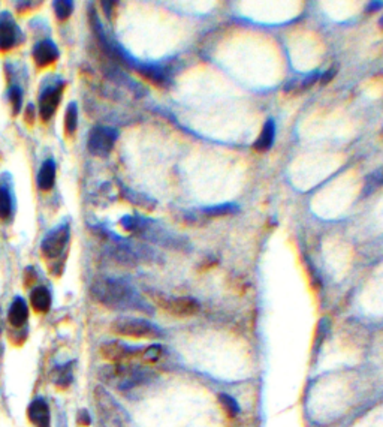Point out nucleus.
I'll return each instance as SVG.
<instances>
[{"mask_svg": "<svg viewBox=\"0 0 383 427\" xmlns=\"http://www.w3.org/2000/svg\"><path fill=\"white\" fill-rule=\"evenodd\" d=\"M3 331V321H2V307H0V335Z\"/></svg>", "mask_w": 383, "mask_h": 427, "instance_id": "obj_32", "label": "nucleus"}, {"mask_svg": "<svg viewBox=\"0 0 383 427\" xmlns=\"http://www.w3.org/2000/svg\"><path fill=\"white\" fill-rule=\"evenodd\" d=\"M100 356L112 363H124L132 360H141L144 354V347H132L120 340H110L102 343Z\"/></svg>", "mask_w": 383, "mask_h": 427, "instance_id": "obj_9", "label": "nucleus"}, {"mask_svg": "<svg viewBox=\"0 0 383 427\" xmlns=\"http://www.w3.org/2000/svg\"><path fill=\"white\" fill-rule=\"evenodd\" d=\"M111 331L117 336L132 338V339H147L158 340L163 338V331L153 322L142 318L120 317L112 321Z\"/></svg>", "mask_w": 383, "mask_h": 427, "instance_id": "obj_4", "label": "nucleus"}, {"mask_svg": "<svg viewBox=\"0 0 383 427\" xmlns=\"http://www.w3.org/2000/svg\"><path fill=\"white\" fill-rule=\"evenodd\" d=\"M36 276L38 275L35 272V268L33 267H27L24 270V284H26V287L33 285L36 282Z\"/></svg>", "mask_w": 383, "mask_h": 427, "instance_id": "obj_29", "label": "nucleus"}, {"mask_svg": "<svg viewBox=\"0 0 383 427\" xmlns=\"http://www.w3.org/2000/svg\"><path fill=\"white\" fill-rule=\"evenodd\" d=\"M24 41L22 29L9 11L0 13V51L8 53Z\"/></svg>", "mask_w": 383, "mask_h": 427, "instance_id": "obj_10", "label": "nucleus"}, {"mask_svg": "<svg viewBox=\"0 0 383 427\" xmlns=\"http://www.w3.org/2000/svg\"><path fill=\"white\" fill-rule=\"evenodd\" d=\"M154 303L163 310H167L170 315L177 318H190L200 314L201 305L198 300L192 297H170L160 293H150Z\"/></svg>", "mask_w": 383, "mask_h": 427, "instance_id": "obj_6", "label": "nucleus"}, {"mask_svg": "<svg viewBox=\"0 0 383 427\" xmlns=\"http://www.w3.org/2000/svg\"><path fill=\"white\" fill-rule=\"evenodd\" d=\"M77 423H78L80 426H84V427H87V426L91 424V417H90V414H89L87 410H81V411L78 412V415H77Z\"/></svg>", "mask_w": 383, "mask_h": 427, "instance_id": "obj_30", "label": "nucleus"}, {"mask_svg": "<svg viewBox=\"0 0 383 427\" xmlns=\"http://www.w3.org/2000/svg\"><path fill=\"white\" fill-rule=\"evenodd\" d=\"M30 305L36 314H47L51 307V293L45 287H35L30 293Z\"/></svg>", "mask_w": 383, "mask_h": 427, "instance_id": "obj_18", "label": "nucleus"}, {"mask_svg": "<svg viewBox=\"0 0 383 427\" xmlns=\"http://www.w3.org/2000/svg\"><path fill=\"white\" fill-rule=\"evenodd\" d=\"M36 120V108L33 103H29V106L24 108V122L29 124V126H32Z\"/></svg>", "mask_w": 383, "mask_h": 427, "instance_id": "obj_27", "label": "nucleus"}, {"mask_svg": "<svg viewBox=\"0 0 383 427\" xmlns=\"http://www.w3.org/2000/svg\"><path fill=\"white\" fill-rule=\"evenodd\" d=\"M36 182L40 191L48 192L53 189L56 183V162L53 159L44 161L43 166H40V170L38 173Z\"/></svg>", "mask_w": 383, "mask_h": 427, "instance_id": "obj_17", "label": "nucleus"}, {"mask_svg": "<svg viewBox=\"0 0 383 427\" xmlns=\"http://www.w3.org/2000/svg\"><path fill=\"white\" fill-rule=\"evenodd\" d=\"M236 210H238V207L235 204H220V205L204 208L202 215L206 217H220V216L234 215Z\"/></svg>", "mask_w": 383, "mask_h": 427, "instance_id": "obj_22", "label": "nucleus"}, {"mask_svg": "<svg viewBox=\"0 0 383 427\" xmlns=\"http://www.w3.org/2000/svg\"><path fill=\"white\" fill-rule=\"evenodd\" d=\"M137 71H138L140 75H142L144 78L151 81L153 85H156L159 87H167L170 85V74H168V71L165 69V68H162V66L140 64Z\"/></svg>", "mask_w": 383, "mask_h": 427, "instance_id": "obj_16", "label": "nucleus"}, {"mask_svg": "<svg viewBox=\"0 0 383 427\" xmlns=\"http://www.w3.org/2000/svg\"><path fill=\"white\" fill-rule=\"evenodd\" d=\"M8 96H9V102H11L13 116H17V114H20V111H22V107H23V90H22V87L11 86L8 90Z\"/></svg>", "mask_w": 383, "mask_h": 427, "instance_id": "obj_23", "label": "nucleus"}, {"mask_svg": "<svg viewBox=\"0 0 383 427\" xmlns=\"http://www.w3.org/2000/svg\"><path fill=\"white\" fill-rule=\"evenodd\" d=\"M124 198H126V200L130 201L132 204H135L141 208H146V210H153L154 205H156V203H154L151 198L142 195V194L129 191V189H124Z\"/></svg>", "mask_w": 383, "mask_h": 427, "instance_id": "obj_21", "label": "nucleus"}, {"mask_svg": "<svg viewBox=\"0 0 383 427\" xmlns=\"http://www.w3.org/2000/svg\"><path fill=\"white\" fill-rule=\"evenodd\" d=\"M53 5L56 17L60 22H65V20H68L70 14L74 13V2H70V0H56Z\"/></svg>", "mask_w": 383, "mask_h": 427, "instance_id": "obj_24", "label": "nucleus"}, {"mask_svg": "<svg viewBox=\"0 0 383 427\" xmlns=\"http://www.w3.org/2000/svg\"><path fill=\"white\" fill-rule=\"evenodd\" d=\"M276 140V123L273 120L265 122L261 135L253 144V149L257 152H266L273 147Z\"/></svg>", "mask_w": 383, "mask_h": 427, "instance_id": "obj_19", "label": "nucleus"}, {"mask_svg": "<svg viewBox=\"0 0 383 427\" xmlns=\"http://www.w3.org/2000/svg\"><path fill=\"white\" fill-rule=\"evenodd\" d=\"M59 56H60L59 48L51 39L39 41V43H36L32 50V57H33L35 65L40 69L56 64V61L59 60Z\"/></svg>", "mask_w": 383, "mask_h": 427, "instance_id": "obj_12", "label": "nucleus"}, {"mask_svg": "<svg viewBox=\"0 0 383 427\" xmlns=\"http://www.w3.org/2000/svg\"><path fill=\"white\" fill-rule=\"evenodd\" d=\"M382 137H383V131H382Z\"/></svg>", "mask_w": 383, "mask_h": 427, "instance_id": "obj_34", "label": "nucleus"}, {"mask_svg": "<svg viewBox=\"0 0 383 427\" xmlns=\"http://www.w3.org/2000/svg\"><path fill=\"white\" fill-rule=\"evenodd\" d=\"M15 196H14V182L9 173L0 175V219L9 222L14 217Z\"/></svg>", "mask_w": 383, "mask_h": 427, "instance_id": "obj_11", "label": "nucleus"}, {"mask_svg": "<svg viewBox=\"0 0 383 427\" xmlns=\"http://www.w3.org/2000/svg\"><path fill=\"white\" fill-rule=\"evenodd\" d=\"M119 138V131L110 126H95L91 128L87 140V149L93 156L107 158L111 153L114 144Z\"/></svg>", "mask_w": 383, "mask_h": 427, "instance_id": "obj_8", "label": "nucleus"}, {"mask_svg": "<svg viewBox=\"0 0 383 427\" xmlns=\"http://www.w3.org/2000/svg\"><path fill=\"white\" fill-rule=\"evenodd\" d=\"M69 242H70V225L68 222H63L54 226L53 230H50L45 234L43 243H40V252H43V256L47 259V261L53 263L51 264L53 266V272L54 268L60 270V264H59L60 258L65 261Z\"/></svg>", "mask_w": 383, "mask_h": 427, "instance_id": "obj_3", "label": "nucleus"}, {"mask_svg": "<svg viewBox=\"0 0 383 427\" xmlns=\"http://www.w3.org/2000/svg\"><path fill=\"white\" fill-rule=\"evenodd\" d=\"M27 319H29V307L26 300L22 297H15L8 310L9 324L15 328H22L27 324Z\"/></svg>", "mask_w": 383, "mask_h": 427, "instance_id": "obj_14", "label": "nucleus"}, {"mask_svg": "<svg viewBox=\"0 0 383 427\" xmlns=\"http://www.w3.org/2000/svg\"><path fill=\"white\" fill-rule=\"evenodd\" d=\"M78 126V107L75 102H70L65 113V133L68 138H72Z\"/></svg>", "mask_w": 383, "mask_h": 427, "instance_id": "obj_20", "label": "nucleus"}, {"mask_svg": "<svg viewBox=\"0 0 383 427\" xmlns=\"http://www.w3.org/2000/svg\"><path fill=\"white\" fill-rule=\"evenodd\" d=\"M74 361H68L65 364H59V366L51 370L50 379L57 389L66 390L72 384V381H74Z\"/></svg>", "mask_w": 383, "mask_h": 427, "instance_id": "obj_15", "label": "nucleus"}, {"mask_svg": "<svg viewBox=\"0 0 383 427\" xmlns=\"http://www.w3.org/2000/svg\"><path fill=\"white\" fill-rule=\"evenodd\" d=\"M98 378L100 382L108 385V387L126 393L141 387V385L150 384L156 378V375L147 368L138 366V364L114 363L100 368L98 372Z\"/></svg>", "mask_w": 383, "mask_h": 427, "instance_id": "obj_2", "label": "nucleus"}, {"mask_svg": "<svg viewBox=\"0 0 383 427\" xmlns=\"http://www.w3.org/2000/svg\"><path fill=\"white\" fill-rule=\"evenodd\" d=\"M319 78H320L319 72H313V74L307 75V77L303 80L301 85H299V90H307V89H310V87H312V86L315 85V82L319 81Z\"/></svg>", "mask_w": 383, "mask_h": 427, "instance_id": "obj_26", "label": "nucleus"}, {"mask_svg": "<svg viewBox=\"0 0 383 427\" xmlns=\"http://www.w3.org/2000/svg\"><path fill=\"white\" fill-rule=\"evenodd\" d=\"M91 297L99 305L114 310H137L153 314L151 306L141 297L129 282L116 277H100L95 280L90 289Z\"/></svg>", "mask_w": 383, "mask_h": 427, "instance_id": "obj_1", "label": "nucleus"}, {"mask_svg": "<svg viewBox=\"0 0 383 427\" xmlns=\"http://www.w3.org/2000/svg\"><path fill=\"white\" fill-rule=\"evenodd\" d=\"M337 75V68L336 66H333V68H329L326 72H324L322 75H320V78H319V81H320V85L322 86H326L328 82H331L334 80V77Z\"/></svg>", "mask_w": 383, "mask_h": 427, "instance_id": "obj_28", "label": "nucleus"}, {"mask_svg": "<svg viewBox=\"0 0 383 427\" xmlns=\"http://www.w3.org/2000/svg\"><path fill=\"white\" fill-rule=\"evenodd\" d=\"M65 89V81L60 77H51L47 78L43 89L39 93V117L44 123L50 122L56 114L61 95H63Z\"/></svg>", "mask_w": 383, "mask_h": 427, "instance_id": "obj_5", "label": "nucleus"}, {"mask_svg": "<svg viewBox=\"0 0 383 427\" xmlns=\"http://www.w3.org/2000/svg\"><path fill=\"white\" fill-rule=\"evenodd\" d=\"M95 400L102 421L107 423L108 426L121 427L124 421L129 419L128 414L123 411L121 406L114 400L112 396L105 389L100 387V385L95 389Z\"/></svg>", "mask_w": 383, "mask_h": 427, "instance_id": "obj_7", "label": "nucleus"}, {"mask_svg": "<svg viewBox=\"0 0 383 427\" xmlns=\"http://www.w3.org/2000/svg\"><path fill=\"white\" fill-rule=\"evenodd\" d=\"M219 400L223 406V410L226 411V414L235 419V417L240 414V405L236 403V400L230 394H219Z\"/></svg>", "mask_w": 383, "mask_h": 427, "instance_id": "obj_25", "label": "nucleus"}, {"mask_svg": "<svg viewBox=\"0 0 383 427\" xmlns=\"http://www.w3.org/2000/svg\"><path fill=\"white\" fill-rule=\"evenodd\" d=\"M27 417L35 427H50L51 414L50 406L43 398H36L27 408Z\"/></svg>", "mask_w": 383, "mask_h": 427, "instance_id": "obj_13", "label": "nucleus"}, {"mask_svg": "<svg viewBox=\"0 0 383 427\" xmlns=\"http://www.w3.org/2000/svg\"><path fill=\"white\" fill-rule=\"evenodd\" d=\"M379 26L383 29V15H382V18L379 20Z\"/></svg>", "mask_w": 383, "mask_h": 427, "instance_id": "obj_33", "label": "nucleus"}, {"mask_svg": "<svg viewBox=\"0 0 383 427\" xmlns=\"http://www.w3.org/2000/svg\"><path fill=\"white\" fill-rule=\"evenodd\" d=\"M383 6V2H371L370 6L367 8L368 13H373V11H377V9H380Z\"/></svg>", "mask_w": 383, "mask_h": 427, "instance_id": "obj_31", "label": "nucleus"}]
</instances>
